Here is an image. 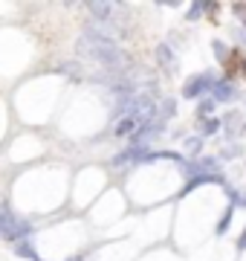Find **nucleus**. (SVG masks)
I'll return each mask as SVG.
<instances>
[{
    "mask_svg": "<svg viewBox=\"0 0 246 261\" xmlns=\"http://www.w3.org/2000/svg\"><path fill=\"white\" fill-rule=\"evenodd\" d=\"M226 73L229 75H243V79H246V56H243V53H232V56H229Z\"/></svg>",
    "mask_w": 246,
    "mask_h": 261,
    "instance_id": "f257e3e1",
    "label": "nucleus"
},
{
    "mask_svg": "<svg viewBox=\"0 0 246 261\" xmlns=\"http://www.w3.org/2000/svg\"><path fill=\"white\" fill-rule=\"evenodd\" d=\"M0 232H3V215H0Z\"/></svg>",
    "mask_w": 246,
    "mask_h": 261,
    "instance_id": "f03ea898",
    "label": "nucleus"
}]
</instances>
